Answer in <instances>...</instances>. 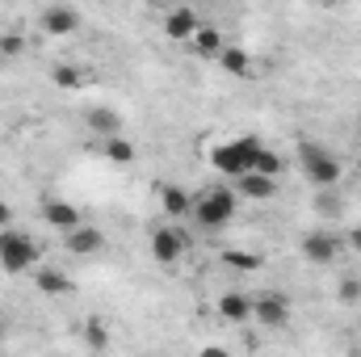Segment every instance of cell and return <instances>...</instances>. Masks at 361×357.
Here are the masks:
<instances>
[{"instance_id": "1", "label": "cell", "mask_w": 361, "mask_h": 357, "mask_svg": "<svg viewBox=\"0 0 361 357\" xmlns=\"http://www.w3.org/2000/svg\"><path fill=\"white\" fill-rule=\"evenodd\" d=\"M265 152V143L257 139V135H235L231 143H219V147H210V164L223 173V177H248L252 169H257V156Z\"/></svg>"}, {"instance_id": "2", "label": "cell", "mask_w": 361, "mask_h": 357, "mask_svg": "<svg viewBox=\"0 0 361 357\" xmlns=\"http://www.w3.org/2000/svg\"><path fill=\"white\" fill-rule=\"evenodd\" d=\"M298 164H302V177L315 189H328V185L341 181V160L319 143H298Z\"/></svg>"}, {"instance_id": "3", "label": "cell", "mask_w": 361, "mask_h": 357, "mask_svg": "<svg viewBox=\"0 0 361 357\" xmlns=\"http://www.w3.org/2000/svg\"><path fill=\"white\" fill-rule=\"evenodd\" d=\"M38 265V244L25 231H0V269L4 273H34Z\"/></svg>"}, {"instance_id": "4", "label": "cell", "mask_w": 361, "mask_h": 357, "mask_svg": "<svg viewBox=\"0 0 361 357\" xmlns=\"http://www.w3.org/2000/svg\"><path fill=\"white\" fill-rule=\"evenodd\" d=\"M235 189H206L197 202H193V214H197V223L206 227V231H219V227H227L231 223V214H235Z\"/></svg>"}, {"instance_id": "5", "label": "cell", "mask_w": 361, "mask_h": 357, "mask_svg": "<svg viewBox=\"0 0 361 357\" xmlns=\"http://www.w3.org/2000/svg\"><path fill=\"white\" fill-rule=\"evenodd\" d=\"M252 320L265 324V328H286V324H290V298L277 294V290L252 294Z\"/></svg>"}, {"instance_id": "6", "label": "cell", "mask_w": 361, "mask_h": 357, "mask_svg": "<svg viewBox=\"0 0 361 357\" xmlns=\"http://www.w3.org/2000/svg\"><path fill=\"white\" fill-rule=\"evenodd\" d=\"M42 219H47V227H55L63 236H72L76 227H85L80 223V210L72 202H63V198H42Z\"/></svg>"}, {"instance_id": "7", "label": "cell", "mask_w": 361, "mask_h": 357, "mask_svg": "<svg viewBox=\"0 0 361 357\" xmlns=\"http://www.w3.org/2000/svg\"><path fill=\"white\" fill-rule=\"evenodd\" d=\"M180 253H185V236H180V227H156V231H152V257H156L160 265L180 261Z\"/></svg>"}, {"instance_id": "8", "label": "cell", "mask_w": 361, "mask_h": 357, "mask_svg": "<svg viewBox=\"0 0 361 357\" xmlns=\"http://www.w3.org/2000/svg\"><path fill=\"white\" fill-rule=\"evenodd\" d=\"M42 30L47 34H76L80 30V13L72 4H47L42 8Z\"/></svg>"}, {"instance_id": "9", "label": "cell", "mask_w": 361, "mask_h": 357, "mask_svg": "<svg viewBox=\"0 0 361 357\" xmlns=\"http://www.w3.org/2000/svg\"><path fill=\"white\" fill-rule=\"evenodd\" d=\"M336 253H341L336 236H328V231H311V236H302V257H307V261H315V265H332Z\"/></svg>"}, {"instance_id": "10", "label": "cell", "mask_w": 361, "mask_h": 357, "mask_svg": "<svg viewBox=\"0 0 361 357\" xmlns=\"http://www.w3.org/2000/svg\"><path fill=\"white\" fill-rule=\"evenodd\" d=\"M85 122H89L92 135H101V139H118L122 135V114L114 105H89Z\"/></svg>"}, {"instance_id": "11", "label": "cell", "mask_w": 361, "mask_h": 357, "mask_svg": "<svg viewBox=\"0 0 361 357\" xmlns=\"http://www.w3.org/2000/svg\"><path fill=\"white\" fill-rule=\"evenodd\" d=\"M197 30H202V21H197L193 8H173V13L164 17V34H169L173 42H193Z\"/></svg>"}, {"instance_id": "12", "label": "cell", "mask_w": 361, "mask_h": 357, "mask_svg": "<svg viewBox=\"0 0 361 357\" xmlns=\"http://www.w3.org/2000/svg\"><path fill=\"white\" fill-rule=\"evenodd\" d=\"M219 315L231 320V324H248V320H252V294H244V290H227V294L219 298Z\"/></svg>"}, {"instance_id": "13", "label": "cell", "mask_w": 361, "mask_h": 357, "mask_svg": "<svg viewBox=\"0 0 361 357\" xmlns=\"http://www.w3.org/2000/svg\"><path fill=\"white\" fill-rule=\"evenodd\" d=\"M277 193V181L261 177V173H248V177L235 181V198H248V202H269Z\"/></svg>"}, {"instance_id": "14", "label": "cell", "mask_w": 361, "mask_h": 357, "mask_svg": "<svg viewBox=\"0 0 361 357\" xmlns=\"http://www.w3.org/2000/svg\"><path fill=\"white\" fill-rule=\"evenodd\" d=\"M68 253H76V257H92V253H101V244H105V236L97 231V227H76L68 240Z\"/></svg>"}, {"instance_id": "15", "label": "cell", "mask_w": 361, "mask_h": 357, "mask_svg": "<svg viewBox=\"0 0 361 357\" xmlns=\"http://www.w3.org/2000/svg\"><path fill=\"white\" fill-rule=\"evenodd\" d=\"M219 68H223L227 76H248V72H252V55H248L244 47H223V51H219Z\"/></svg>"}, {"instance_id": "16", "label": "cell", "mask_w": 361, "mask_h": 357, "mask_svg": "<svg viewBox=\"0 0 361 357\" xmlns=\"http://www.w3.org/2000/svg\"><path fill=\"white\" fill-rule=\"evenodd\" d=\"M160 202H164V214H173V219H185V214L193 210V198H189L180 185H164V189H160Z\"/></svg>"}, {"instance_id": "17", "label": "cell", "mask_w": 361, "mask_h": 357, "mask_svg": "<svg viewBox=\"0 0 361 357\" xmlns=\"http://www.w3.org/2000/svg\"><path fill=\"white\" fill-rule=\"evenodd\" d=\"M51 80H55V89H68V92H80L89 85V76H85L76 63H59V68L51 72Z\"/></svg>"}, {"instance_id": "18", "label": "cell", "mask_w": 361, "mask_h": 357, "mask_svg": "<svg viewBox=\"0 0 361 357\" xmlns=\"http://www.w3.org/2000/svg\"><path fill=\"white\" fill-rule=\"evenodd\" d=\"M34 286H38L42 294H68V290H72V282H68L59 269H34Z\"/></svg>"}, {"instance_id": "19", "label": "cell", "mask_w": 361, "mask_h": 357, "mask_svg": "<svg viewBox=\"0 0 361 357\" xmlns=\"http://www.w3.org/2000/svg\"><path fill=\"white\" fill-rule=\"evenodd\" d=\"M193 47H197L202 55H210V59H219V51H223L227 42H223V34H219V25H202V30L193 34Z\"/></svg>"}, {"instance_id": "20", "label": "cell", "mask_w": 361, "mask_h": 357, "mask_svg": "<svg viewBox=\"0 0 361 357\" xmlns=\"http://www.w3.org/2000/svg\"><path fill=\"white\" fill-rule=\"evenodd\" d=\"M105 160H109V164H135V143H130L126 135L105 139Z\"/></svg>"}, {"instance_id": "21", "label": "cell", "mask_w": 361, "mask_h": 357, "mask_svg": "<svg viewBox=\"0 0 361 357\" xmlns=\"http://www.w3.org/2000/svg\"><path fill=\"white\" fill-rule=\"evenodd\" d=\"M252 173H261V177L277 181V177H281V156H277V152H269V147H265V152L257 156V169H252Z\"/></svg>"}, {"instance_id": "22", "label": "cell", "mask_w": 361, "mask_h": 357, "mask_svg": "<svg viewBox=\"0 0 361 357\" xmlns=\"http://www.w3.org/2000/svg\"><path fill=\"white\" fill-rule=\"evenodd\" d=\"M21 51H25V38H21V34H0V59H4V63L17 59Z\"/></svg>"}, {"instance_id": "23", "label": "cell", "mask_w": 361, "mask_h": 357, "mask_svg": "<svg viewBox=\"0 0 361 357\" xmlns=\"http://www.w3.org/2000/svg\"><path fill=\"white\" fill-rule=\"evenodd\" d=\"M223 261H227V265H235V269H257V265H261V257H252V253H235V248H231V253H223Z\"/></svg>"}, {"instance_id": "24", "label": "cell", "mask_w": 361, "mask_h": 357, "mask_svg": "<svg viewBox=\"0 0 361 357\" xmlns=\"http://www.w3.org/2000/svg\"><path fill=\"white\" fill-rule=\"evenodd\" d=\"M85 341H89L92 349H105V324L101 320H89L85 324Z\"/></svg>"}, {"instance_id": "25", "label": "cell", "mask_w": 361, "mask_h": 357, "mask_svg": "<svg viewBox=\"0 0 361 357\" xmlns=\"http://www.w3.org/2000/svg\"><path fill=\"white\" fill-rule=\"evenodd\" d=\"M8 227H13V206L0 202V231H8Z\"/></svg>"}, {"instance_id": "26", "label": "cell", "mask_w": 361, "mask_h": 357, "mask_svg": "<svg viewBox=\"0 0 361 357\" xmlns=\"http://www.w3.org/2000/svg\"><path fill=\"white\" fill-rule=\"evenodd\" d=\"M357 294H361L357 282H345V286H341V298H345V303H349V298H357Z\"/></svg>"}, {"instance_id": "27", "label": "cell", "mask_w": 361, "mask_h": 357, "mask_svg": "<svg viewBox=\"0 0 361 357\" xmlns=\"http://www.w3.org/2000/svg\"><path fill=\"white\" fill-rule=\"evenodd\" d=\"M197 357H231V353H227V349H219V345H206Z\"/></svg>"}, {"instance_id": "28", "label": "cell", "mask_w": 361, "mask_h": 357, "mask_svg": "<svg viewBox=\"0 0 361 357\" xmlns=\"http://www.w3.org/2000/svg\"><path fill=\"white\" fill-rule=\"evenodd\" d=\"M4 337H8V315L0 311V341H4Z\"/></svg>"}, {"instance_id": "29", "label": "cell", "mask_w": 361, "mask_h": 357, "mask_svg": "<svg viewBox=\"0 0 361 357\" xmlns=\"http://www.w3.org/2000/svg\"><path fill=\"white\" fill-rule=\"evenodd\" d=\"M353 248H361V227L353 231Z\"/></svg>"}, {"instance_id": "30", "label": "cell", "mask_w": 361, "mask_h": 357, "mask_svg": "<svg viewBox=\"0 0 361 357\" xmlns=\"http://www.w3.org/2000/svg\"><path fill=\"white\" fill-rule=\"evenodd\" d=\"M0 68H4V59H0Z\"/></svg>"}]
</instances>
